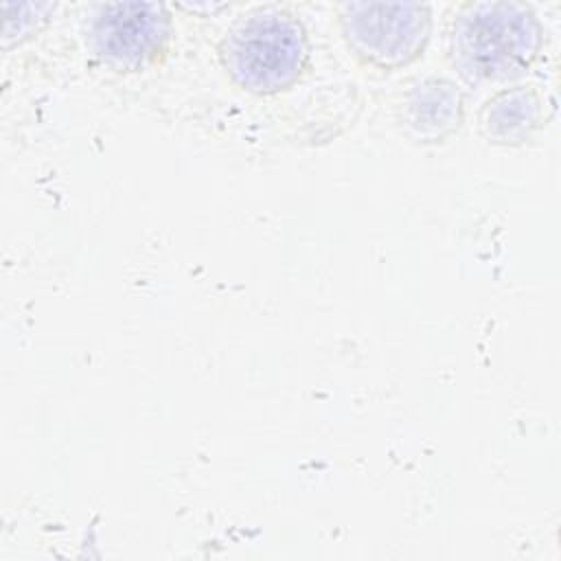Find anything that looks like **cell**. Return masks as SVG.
<instances>
[{"mask_svg":"<svg viewBox=\"0 0 561 561\" xmlns=\"http://www.w3.org/2000/svg\"><path fill=\"white\" fill-rule=\"evenodd\" d=\"M342 20L351 48L381 68L414 59L430 33V13L421 4H351Z\"/></svg>","mask_w":561,"mask_h":561,"instance_id":"3957f363","label":"cell"},{"mask_svg":"<svg viewBox=\"0 0 561 561\" xmlns=\"http://www.w3.org/2000/svg\"><path fill=\"white\" fill-rule=\"evenodd\" d=\"M167 37L169 15L160 4H103L88 26L94 53L121 68H138L151 61Z\"/></svg>","mask_w":561,"mask_h":561,"instance_id":"277c9868","label":"cell"},{"mask_svg":"<svg viewBox=\"0 0 561 561\" xmlns=\"http://www.w3.org/2000/svg\"><path fill=\"white\" fill-rule=\"evenodd\" d=\"M221 57L241 88L276 92L298 79L307 59V37L294 15L265 11L230 31Z\"/></svg>","mask_w":561,"mask_h":561,"instance_id":"6da1fadb","label":"cell"},{"mask_svg":"<svg viewBox=\"0 0 561 561\" xmlns=\"http://www.w3.org/2000/svg\"><path fill=\"white\" fill-rule=\"evenodd\" d=\"M537 26L515 4H480L458 20L454 44L462 72L497 79L528 66L537 50Z\"/></svg>","mask_w":561,"mask_h":561,"instance_id":"7a4b0ae2","label":"cell"}]
</instances>
